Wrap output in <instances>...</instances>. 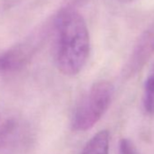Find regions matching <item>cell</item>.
I'll list each match as a JSON object with an SVG mask.
<instances>
[{
    "instance_id": "obj_3",
    "label": "cell",
    "mask_w": 154,
    "mask_h": 154,
    "mask_svg": "<svg viewBox=\"0 0 154 154\" xmlns=\"http://www.w3.org/2000/svg\"><path fill=\"white\" fill-rule=\"evenodd\" d=\"M154 54V26L147 29L139 38L126 65V74H136Z\"/></svg>"
},
{
    "instance_id": "obj_5",
    "label": "cell",
    "mask_w": 154,
    "mask_h": 154,
    "mask_svg": "<svg viewBox=\"0 0 154 154\" xmlns=\"http://www.w3.org/2000/svg\"><path fill=\"white\" fill-rule=\"evenodd\" d=\"M110 133L102 130L94 134L86 143L81 154H109Z\"/></svg>"
},
{
    "instance_id": "obj_1",
    "label": "cell",
    "mask_w": 154,
    "mask_h": 154,
    "mask_svg": "<svg viewBox=\"0 0 154 154\" xmlns=\"http://www.w3.org/2000/svg\"><path fill=\"white\" fill-rule=\"evenodd\" d=\"M56 63L67 76L78 74L90 54V35L87 25L79 12L64 8L55 18Z\"/></svg>"
},
{
    "instance_id": "obj_7",
    "label": "cell",
    "mask_w": 154,
    "mask_h": 154,
    "mask_svg": "<svg viewBox=\"0 0 154 154\" xmlns=\"http://www.w3.org/2000/svg\"><path fill=\"white\" fill-rule=\"evenodd\" d=\"M17 131V123L13 121H8L0 127V147H5L11 141Z\"/></svg>"
},
{
    "instance_id": "obj_6",
    "label": "cell",
    "mask_w": 154,
    "mask_h": 154,
    "mask_svg": "<svg viewBox=\"0 0 154 154\" xmlns=\"http://www.w3.org/2000/svg\"><path fill=\"white\" fill-rule=\"evenodd\" d=\"M143 108L147 113H154V65L145 80L143 92Z\"/></svg>"
},
{
    "instance_id": "obj_8",
    "label": "cell",
    "mask_w": 154,
    "mask_h": 154,
    "mask_svg": "<svg viewBox=\"0 0 154 154\" xmlns=\"http://www.w3.org/2000/svg\"><path fill=\"white\" fill-rule=\"evenodd\" d=\"M116 1H119V2H121V3H126V4H128V3L135 2L136 0H116Z\"/></svg>"
},
{
    "instance_id": "obj_2",
    "label": "cell",
    "mask_w": 154,
    "mask_h": 154,
    "mask_svg": "<svg viewBox=\"0 0 154 154\" xmlns=\"http://www.w3.org/2000/svg\"><path fill=\"white\" fill-rule=\"evenodd\" d=\"M113 95V86L108 81L94 83L76 107L71 122L75 131L92 129L108 110Z\"/></svg>"
},
{
    "instance_id": "obj_4",
    "label": "cell",
    "mask_w": 154,
    "mask_h": 154,
    "mask_svg": "<svg viewBox=\"0 0 154 154\" xmlns=\"http://www.w3.org/2000/svg\"><path fill=\"white\" fill-rule=\"evenodd\" d=\"M32 50L26 45H18L0 53V72L15 71L24 66L30 59Z\"/></svg>"
}]
</instances>
